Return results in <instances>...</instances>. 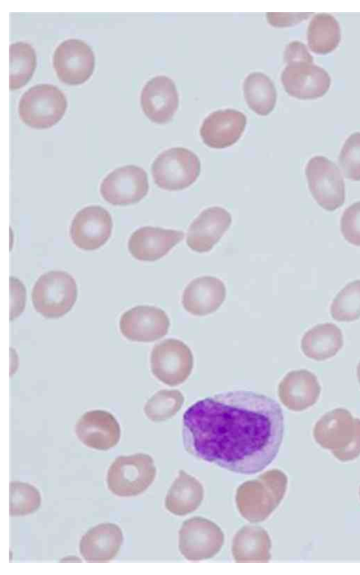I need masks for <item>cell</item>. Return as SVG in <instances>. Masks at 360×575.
<instances>
[{
  "mask_svg": "<svg viewBox=\"0 0 360 575\" xmlns=\"http://www.w3.org/2000/svg\"><path fill=\"white\" fill-rule=\"evenodd\" d=\"M278 403L246 390L219 393L191 405L182 439L193 456L241 474H254L276 457L283 437Z\"/></svg>",
  "mask_w": 360,
  "mask_h": 575,
  "instance_id": "cell-1",
  "label": "cell"
},
{
  "mask_svg": "<svg viewBox=\"0 0 360 575\" xmlns=\"http://www.w3.org/2000/svg\"><path fill=\"white\" fill-rule=\"evenodd\" d=\"M286 66L281 76L285 91L292 97L316 99L322 97L330 86V77L322 67L314 64L313 57L300 41L290 42L284 51Z\"/></svg>",
  "mask_w": 360,
  "mask_h": 575,
  "instance_id": "cell-2",
  "label": "cell"
},
{
  "mask_svg": "<svg viewBox=\"0 0 360 575\" xmlns=\"http://www.w3.org/2000/svg\"><path fill=\"white\" fill-rule=\"evenodd\" d=\"M313 437L340 461H351L360 455V419L345 408L325 413L315 424Z\"/></svg>",
  "mask_w": 360,
  "mask_h": 575,
  "instance_id": "cell-3",
  "label": "cell"
},
{
  "mask_svg": "<svg viewBox=\"0 0 360 575\" xmlns=\"http://www.w3.org/2000/svg\"><path fill=\"white\" fill-rule=\"evenodd\" d=\"M77 298V286L74 278L63 271H51L42 274L32 291L35 310L47 318H57L66 314Z\"/></svg>",
  "mask_w": 360,
  "mask_h": 575,
  "instance_id": "cell-4",
  "label": "cell"
},
{
  "mask_svg": "<svg viewBox=\"0 0 360 575\" xmlns=\"http://www.w3.org/2000/svg\"><path fill=\"white\" fill-rule=\"evenodd\" d=\"M68 105L64 93L50 84L30 87L21 96L18 105L20 119L35 129L54 126L63 117Z\"/></svg>",
  "mask_w": 360,
  "mask_h": 575,
  "instance_id": "cell-5",
  "label": "cell"
},
{
  "mask_svg": "<svg viewBox=\"0 0 360 575\" xmlns=\"http://www.w3.org/2000/svg\"><path fill=\"white\" fill-rule=\"evenodd\" d=\"M200 161L191 150L182 147L169 148L153 162L155 183L166 190H181L192 185L200 173Z\"/></svg>",
  "mask_w": 360,
  "mask_h": 575,
  "instance_id": "cell-6",
  "label": "cell"
},
{
  "mask_svg": "<svg viewBox=\"0 0 360 575\" xmlns=\"http://www.w3.org/2000/svg\"><path fill=\"white\" fill-rule=\"evenodd\" d=\"M155 467L152 458L145 453L120 456L108 468V489L119 497L136 496L153 482Z\"/></svg>",
  "mask_w": 360,
  "mask_h": 575,
  "instance_id": "cell-7",
  "label": "cell"
},
{
  "mask_svg": "<svg viewBox=\"0 0 360 575\" xmlns=\"http://www.w3.org/2000/svg\"><path fill=\"white\" fill-rule=\"evenodd\" d=\"M312 197L324 209L333 212L345 202V183L336 164L323 156L311 158L305 167Z\"/></svg>",
  "mask_w": 360,
  "mask_h": 575,
  "instance_id": "cell-8",
  "label": "cell"
},
{
  "mask_svg": "<svg viewBox=\"0 0 360 575\" xmlns=\"http://www.w3.org/2000/svg\"><path fill=\"white\" fill-rule=\"evenodd\" d=\"M193 356L183 342L166 339L156 344L150 354V368L155 377L169 386L184 382L191 373Z\"/></svg>",
  "mask_w": 360,
  "mask_h": 575,
  "instance_id": "cell-9",
  "label": "cell"
},
{
  "mask_svg": "<svg viewBox=\"0 0 360 575\" xmlns=\"http://www.w3.org/2000/svg\"><path fill=\"white\" fill-rule=\"evenodd\" d=\"M53 66L61 82L77 85L85 82L92 75L95 56L86 42L70 38L64 40L55 49Z\"/></svg>",
  "mask_w": 360,
  "mask_h": 575,
  "instance_id": "cell-10",
  "label": "cell"
},
{
  "mask_svg": "<svg viewBox=\"0 0 360 575\" xmlns=\"http://www.w3.org/2000/svg\"><path fill=\"white\" fill-rule=\"evenodd\" d=\"M148 175L140 167L129 164L110 172L102 181L100 193L113 205H129L139 202L148 193Z\"/></svg>",
  "mask_w": 360,
  "mask_h": 575,
  "instance_id": "cell-11",
  "label": "cell"
},
{
  "mask_svg": "<svg viewBox=\"0 0 360 575\" xmlns=\"http://www.w3.org/2000/svg\"><path fill=\"white\" fill-rule=\"evenodd\" d=\"M112 229L110 213L99 205H91L75 215L70 227V236L77 247L95 250L106 243Z\"/></svg>",
  "mask_w": 360,
  "mask_h": 575,
  "instance_id": "cell-12",
  "label": "cell"
},
{
  "mask_svg": "<svg viewBox=\"0 0 360 575\" xmlns=\"http://www.w3.org/2000/svg\"><path fill=\"white\" fill-rule=\"evenodd\" d=\"M169 319L162 309L139 305L123 313L120 330L127 340L150 342L164 337L169 328Z\"/></svg>",
  "mask_w": 360,
  "mask_h": 575,
  "instance_id": "cell-13",
  "label": "cell"
},
{
  "mask_svg": "<svg viewBox=\"0 0 360 575\" xmlns=\"http://www.w3.org/2000/svg\"><path fill=\"white\" fill-rule=\"evenodd\" d=\"M141 105L145 115L153 122H169L179 106V94L174 81L165 75L148 80L141 91Z\"/></svg>",
  "mask_w": 360,
  "mask_h": 575,
  "instance_id": "cell-14",
  "label": "cell"
},
{
  "mask_svg": "<svg viewBox=\"0 0 360 575\" xmlns=\"http://www.w3.org/2000/svg\"><path fill=\"white\" fill-rule=\"evenodd\" d=\"M75 434L85 446L100 451L115 446L120 439V427L115 416L103 410L86 412L77 421Z\"/></svg>",
  "mask_w": 360,
  "mask_h": 575,
  "instance_id": "cell-15",
  "label": "cell"
},
{
  "mask_svg": "<svg viewBox=\"0 0 360 575\" xmlns=\"http://www.w3.org/2000/svg\"><path fill=\"white\" fill-rule=\"evenodd\" d=\"M246 116L234 109L218 110L203 120L200 134L203 143L210 148L221 149L236 143L242 136Z\"/></svg>",
  "mask_w": 360,
  "mask_h": 575,
  "instance_id": "cell-16",
  "label": "cell"
},
{
  "mask_svg": "<svg viewBox=\"0 0 360 575\" xmlns=\"http://www.w3.org/2000/svg\"><path fill=\"white\" fill-rule=\"evenodd\" d=\"M231 221V215L222 207L214 206L203 210L188 228L187 245L199 253L209 252L228 230Z\"/></svg>",
  "mask_w": 360,
  "mask_h": 575,
  "instance_id": "cell-17",
  "label": "cell"
},
{
  "mask_svg": "<svg viewBox=\"0 0 360 575\" xmlns=\"http://www.w3.org/2000/svg\"><path fill=\"white\" fill-rule=\"evenodd\" d=\"M184 237L181 231L143 226L132 233L128 250L138 260L154 261L166 255Z\"/></svg>",
  "mask_w": 360,
  "mask_h": 575,
  "instance_id": "cell-18",
  "label": "cell"
},
{
  "mask_svg": "<svg viewBox=\"0 0 360 575\" xmlns=\"http://www.w3.org/2000/svg\"><path fill=\"white\" fill-rule=\"evenodd\" d=\"M278 396L282 403L294 411H304L316 403L321 393L316 376L305 370H292L278 385Z\"/></svg>",
  "mask_w": 360,
  "mask_h": 575,
  "instance_id": "cell-19",
  "label": "cell"
},
{
  "mask_svg": "<svg viewBox=\"0 0 360 575\" xmlns=\"http://www.w3.org/2000/svg\"><path fill=\"white\" fill-rule=\"evenodd\" d=\"M123 542L120 526L113 523L99 524L89 529L79 542V552L88 562H106L118 554Z\"/></svg>",
  "mask_w": 360,
  "mask_h": 575,
  "instance_id": "cell-20",
  "label": "cell"
},
{
  "mask_svg": "<svg viewBox=\"0 0 360 575\" xmlns=\"http://www.w3.org/2000/svg\"><path fill=\"white\" fill-rule=\"evenodd\" d=\"M226 287L218 278L206 276L191 280L182 295L184 308L195 316L217 311L226 298Z\"/></svg>",
  "mask_w": 360,
  "mask_h": 575,
  "instance_id": "cell-21",
  "label": "cell"
},
{
  "mask_svg": "<svg viewBox=\"0 0 360 575\" xmlns=\"http://www.w3.org/2000/svg\"><path fill=\"white\" fill-rule=\"evenodd\" d=\"M342 346V331L332 323L316 325L306 332L301 340L304 354L316 361L334 356Z\"/></svg>",
  "mask_w": 360,
  "mask_h": 575,
  "instance_id": "cell-22",
  "label": "cell"
},
{
  "mask_svg": "<svg viewBox=\"0 0 360 575\" xmlns=\"http://www.w3.org/2000/svg\"><path fill=\"white\" fill-rule=\"evenodd\" d=\"M243 93L248 105L257 115L266 116L274 110L276 90L271 79L264 73H250L243 82Z\"/></svg>",
  "mask_w": 360,
  "mask_h": 575,
  "instance_id": "cell-23",
  "label": "cell"
},
{
  "mask_svg": "<svg viewBox=\"0 0 360 575\" xmlns=\"http://www.w3.org/2000/svg\"><path fill=\"white\" fill-rule=\"evenodd\" d=\"M341 39L339 22L329 13H317L307 28V41L311 51L326 54L335 50Z\"/></svg>",
  "mask_w": 360,
  "mask_h": 575,
  "instance_id": "cell-24",
  "label": "cell"
},
{
  "mask_svg": "<svg viewBox=\"0 0 360 575\" xmlns=\"http://www.w3.org/2000/svg\"><path fill=\"white\" fill-rule=\"evenodd\" d=\"M9 88L18 89L31 79L37 66L34 48L28 43L18 41L9 46Z\"/></svg>",
  "mask_w": 360,
  "mask_h": 575,
  "instance_id": "cell-25",
  "label": "cell"
},
{
  "mask_svg": "<svg viewBox=\"0 0 360 575\" xmlns=\"http://www.w3.org/2000/svg\"><path fill=\"white\" fill-rule=\"evenodd\" d=\"M184 401V397L179 390L162 389L147 401L143 411L150 420L163 421L174 416L181 409Z\"/></svg>",
  "mask_w": 360,
  "mask_h": 575,
  "instance_id": "cell-26",
  "label": "cell"
},
{
  "mask_svg": "<svg viewBox=\"0 0 360 575\" xmlns=\"http://www.w3.org/2000/svg\"><path fill=\"white\" fill-rule=\"evenodd\" d=\"M330 314L342 322L360 318V280L349 283L338 293L331 304Z\"/></svg>",
  "mask_w": 360,
  "mask_h": 575,
  "instance_id": "cell-27",
  "label": "cell"
},
{
  "mask_svg": "<svg viewBox=\"0 0 360 575\" xmlns=\"http://www.w3.org/2000/svg\"><path fill=\"white\" fill-rule=\"evenodd\" d=\"M9 514L23 516L35 512L41 505V495L34 486L19 481L10 482Z\"/></svg>",
  "mask_w": 360,
  "mask_h": 575,
  "instance_id": "cell-28",
  "label": "cell"
},
{
  "mask_svg": "<svg viewBox=\"0 0 360 575\" xmlns=\"http://www.w3.org/2000/svg\"><path fill=\"white\" fill-rule=\"evenodd\" d=\"M339 165L346 178L360 181V132L346 139L340 153Z\"/></svg>",
  "mask_w": 360,
  "mask_h": 575,
  "instance_id": "cell-29",
  "label": "cell"
},
{
  "mask_svg": "<svg viewBox=\"0 0 360 575\" xmlns=\"http://www.w3.org/2000/svg\"><path fill=\"white\" fill-rule=\"evenodd\" d=\"M340 231L347 242L360 247V201L344 211L340 219Z\"/></svg>",
  "mask_w": 360,
  "mask_h": 575,
  "instance_id": "cell-30",
  "label": "cell"
},
{
  "mask_svg": "<svg viewBox=\"0 0 360 575\" xmlns=\"http://www.w3.org/2000/svg\"><path fill=\"white\" fill-rule=\"evenodd\" d=\"M10 320H13L23 311L26 299L25 288L23 284L14 277L10 278Z\"/></svg>",
  "mask_w": 360,
  "mask_h": 575,
  "instance_id": "cell-31",
  "label": "cell"
},
{
  "mask_svg": "<svg viewBox=\"0 0 360 575\" xmlns=\"http://www.w3.org/2000/svg\"><path fill=\"white\" fill-rule=\"evenodd\" d=\"M311 13H266L269 24L275 27H288L299 23L307 19Z\"/></svg>",
  "mask_w": 360,
  "mask_h": 575,
  "instance_id": "cell-32",
  "label": "cell"
},
{
  "mask_svg": "<svg viewBox=\"0 0 360 575\" xmlns=\"http://www.w3.org/2000/svg\"><path fill=\"white\" fill-rule=\"evenodd\" d=\"M356 373H357L358 380H359V382L360 383V361H359V364L357 366V368H356Z\"/></svg>",
  "mask_w": 360,
  "mask_h": 575,
  "instance_id": "cell-33",
  "label": "cell"
},
{
  "mask_svg": "<svg viewBox=\"0 0 360 575\" xmlns=\"http://www.w3.org/2000/svg\"><path fill=\"white\" fill-rule=\"evenodd\" d=\"M359 496H360V489H359Z\"/></svg>",
  "mask_w": 360,
  "mask_h": 575,
  "instance_id": "cell-34",
  "label": "cell"
}]
</instances>
